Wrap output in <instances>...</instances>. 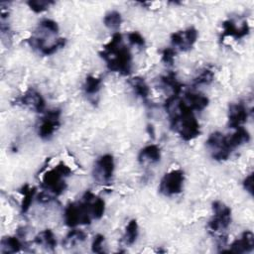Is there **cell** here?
Segmentation results:
<instances>
[{"label":"cell","mask_w":254,"mask_h":254,"mask_svg":"<svg viewBox=\"0 0 254 254\" xmlns=\"http://www.w3.org/2000/svg\"><path fill=\"white\" fill-rule=\"evenodd\" d=\"M99 55L111 71L119 72L122 75H128L131 72L132 56L129 49L122 45V35L119 32L113 34Z\"/></svg>","instance_id":"cell-1"},{"label":"cell","mask_w":254,"mask_h":254,"mask_svg":"<svg viewBox=\"0 0 254 254\" xmlns=\"http://www.w3.org/2000/svg\"><path fill=\"white\" fill-rule=\"evenodd\" d=\"M71 170L65 164L61 162L57 167L45 173L43 176L42 188L49 190L56 196L60 195L66 189V184L64 178L69 176Z\"/></svg>","instance_id":"cell-2"},{"label":"cell","mask_w":254,"mask_h":254,"mask_svg":"<svg viewBox=\"0 0 254 254\" xmlns=\"http://www.w3.org/2000/svg\"><path fill=\"white\" fill-rule=\"evenodd\" d=\"M206 147L211 152V156L216 161H225L232 152L227 136L220 132H213L206 140Z\"/></svg>","instance_id":"cell-3"},{"label":"cell","mask_w":254,"mask_h":254,"mask_svg":"<svg viewBox=\"0 0 254 254\" xmlns=\"http://www.w3.org/2000/svg\"><path fill=\"white\" fill-rule=\"evenodd\" d=\"M184 181L185 176L182 170H172L162 178L159 186V191L166 196L178 194L183 190Z\"/></svg>","instance_id":"cell-4"},{"label":"cell","mask_w":254,"mask_h":254,"mask_svg":"<svg viewBox=\"0 0 254 254\" xmlns=\"http://www.w3.org/2000/svg\"><path fill=\"white\" fill-rule=\"evenodd\" d=\"M213 217L208 222V228L212 232L226 229L231 222V209L223 202L215 200L212 202Z\"/></svg>","instance_id":"cell-5"},{"label":"cell","mask_w":254,"mask_h":254,"mask_svg":"<svg viewBox=\"0 0 254 254\" xmlns=\"http://www.w3.org/2000/svg\"><path fill=\"white\" fill-rule=\"evenodd\" d=\"M114 172V160L112 155L105 154L99 157L93 167V179L98 184H109Z\"/></svg>","instance_id":"cell-6"},{"label":"cell","mask_w":254,"mask_h":254,"mask_svg":"<svg viewBox=\"0 0 254 254\" xmlns=\"http://www.w3.org/2000/svg\"><path fill=\"white\" fill-rule=\"evenodd\" d=\"M197 39V31L193 27H190L185 31L173 33L171 36V43L174 48L181 51H188L191 49Z\"/></svg>","instance_id":"cell-7"},{"label":"cell","mask_w":254,"mask_h":254,"mask_svg":"<svg viewBox=\"0 0 254 254\" xmlns=\"http://www.w3.org/2000/svg\"><path fill=\"white\" fill-rule=\"evenodd\" d=\"M60 109L50 110L45 114L39 127V136L42 139H49L52 137L54 132L60 126Z\"/></svg>","instance_id":"cell-8"},{"label":"cell","mask_w":254,"mask_h":254,"mask_svg":"<svg viewBox=\"0 0 254 254\" xmlns=\"http://www.w3.org/2000/svg\"><path fill=\"white\" fill-rule=\"evenodd\" d=\"M17 102H19V104L27 106L39 113L44 112L45 107H46L45 99L43 98L41 93L33 88L28 89L21 97H19L17 99Z\"/></svg>","instance_id":"cell-9"},{"label":"cell","mask_w":254,"mask_h":254,"mask_svg":"<svg viewBox=\"0 0 254 254\" xmlns=\"http://www.w3.org/2000/svg\"><path fill=\"white\" fill-rule=\"evenodd\" d=\"M248 118V111L244 103H231L228 109V126L230 128H238L246 122Z\"/></svg>","instance_id":"cell-10"},{"label":"cell","mask_w":254,"mask_h":254,"mask_svg":"<svg viewBox=\"0 0 254 254\" xmlns=\"http://www.w3.org/2000/svg\"><path fill=\"white\" fill-rule=\"evenodd\" d=\"M254 248V235L251 231H244L241 236L235 239L228 250H224L223 252H231V253H246L251 252Z\"/></svg>","instance_id":"cell-11"},{"label":"cell","mask_w":254,"mask_h":254,"mask_svg":"<svg viewBox=\"0 0 254 254\" xmlns=\"http://www.w3.org/2000/svg\"><path fill=\"white\" fill-rule=\"evenodd\" d=\"M223 27V35L222 38L224 37H234L235 39H240L246 36L249 33V26L246 22H244L239 28L236 26L235 22L232 20H227L222 23Z\"/></svg>","instance_id":"cell-12"},{"label":"cell","mask_w":254,"mask_h":254,"mask_svg":"<svg viewBox=\"0 0 254 254\" xmlns=\"http://www.w3.org/2000/svg\"><path fill=\"white\" fill-rule=\"evenodd\" d=\"M183 99L192 111H200L208 105V98L201 93L186 92Z\"/></svg>","instance_id":"cell-13"},{"label":"cell","mask_w":254,"mask_h":254,"mask_svg":"<svg viewBox=\"0 0 254 254\" xmlns=\"http://www.w3.org/2000/svg\"><path fill=\"white\" fill-rule=\"evenodd\" d=\"M160 159H161V151L157 145H148L144 147L138 155V161L141 164H144L146 162L158 163Z\"/></svg>","instance_id":"cell-14"},{"label":"cell","mask_w":254,"mask_h":254,"mask_svg":"<svg viewBox=\"0 0 254 254\" xmlns=\"http://www.w3.org/2000/svg\"><path fill=\"white\" fill-rule=\"evenodd\" d=\"M64 222L69 227L81 224V214L77 202H70L64 209Z\"/></svg>","instance_id":"cell-15"},{"label":"cell","mask_w":254,"mask_h":254,"mask_svg":"<svg viewBox=\"0 0 254 254\" xmlns=\"http://www.w3.org/2000/svg\"><path fill=\"white\" fill-rule=\"evenodd\" d=\"M227 138L232 150H234L240 145L247 143L250 140V135L246 129L243 127H238L236 128V131L233 134L227 136Z\"/></svg>","instance_id":"cell-16"},{"label":"cell","mask_w":254,"mask_h":254,"mask_svg":"<svg viewBox=\"0 0 254 254\" xmlns=\"http://www.w3.org/2000/svg\"><path fill=\"white\" fill-rule=\"evenodd\" d=\"M129 83L138 96H140L144 100H146L148 98L150 89H149V86L147 85V83L145 82L144 78H142L140 76H136V77L131 78L129 80Z\"/></svg>","instance_id":"cell-17"},{"label":"cell","mask_w":254,"mask_h":254,"mask_svg":"<svg viewBox=\"0 0 254 254\" xmlns=\"http://www.w3.org/2000/svg\"><path fill=\"white\" fill-rule=\"evenodd\" d=\"M35 243L39 245H44L47 248L54 249L57 246V239L51 229H46L42 232H40L35 237Z\"/></svg>","instance_id":"cell-18"},{"label":"cell","mask_w":254,"mask_h":254,"mask_svg":"<svg viewBox=\"0 0 254 254\" xmlns=\"http://www.w3.org/2000/svg\"><path fill=\"white\" fill-rule=\"evenodd\" d=\"M22 243L17 237L6 236L1 240V253H14L21 250Z\"/></svg>","instance_id":"cell-19"},{"label":"cell","mask_w":254,"mask_h":254,"mask_svg":"<svg viewBox=\"0 0 254 254\" xmlns=\"http://www.w3.org/2000/svg\"><path fill=\"white\" fill-rule=\"evenodd\" d=\"M138 236V224L135 219H131L125 229V233L122 237V242L125 245H132Z\"/></svg>","instance_id":"cell-20"},{"label":"cell","mask_w":254,"mask_h":254,"mask_svg":"<svg viewBox=\"0 0 254 254\" xmlns=\"http://www.w3.org/2000/svg\"><path fill=\"white\" fill-rule=\"evenodd\" d=\"M86 238V233L79 229H73L67 233L64 240L63 241V245L65 247H72L73 245L84 241Z\"/></svg>","instance_id":"cell-21"},{"label":"cell","mask_w":254,"mask_h":254,"mask_svg":"<svg viewBox=\"0 0 254 254\" xmlns=\"http://www.w3.org/2000/svg\"><path fill=\"white\" fill-rule=\"evenodd\" d=\"M121 22H122L121 14L117 11H110L103 18L104 25L110 30L117 31L121 25Z\"/></svg>","instance_id":"cell-22"},{"label":"cell","mask_w":254,"mask_h":254,"mask_svg":"<svg viewBox=\"0 0 254 254\" xmlns=\"http://www.w3.org/2000/svg\"><path fill=\"white\" fill-rule=\"evenodd\" d=\"M102 79L100 77H96L93 75H87L85 82H84V91L86 94L93 95L99 91L101 88Z\"/></svg>","instance_id":"cell-23"},{"label":"cell","mask_w":254,"mask_h":254,"mask_svg":"<svg viewBox=\"0 0 254 254\" xmlns=\"http://www.w3.org/2000/svg\"><path fill=\"white\" fill-rule=\"evenodd\" d=\"M91 213H92V217L95 219H99L102 217L104 210H105V203L104 200L96 195L93 196V198L91 199Z\"/></svg>","instance_id":"cell-24"},{"label":"cell","mask_w":254,"mask_h":254,"mask_svg":"<svg viewBox=\"0 0 254 254\" xmlns=\"http://www.w3.org/2000/svg\"><path fill=\"white\" fill-rule=\"evenodd\" d=\"M21 192L24 195V198H23V201H22V204H21V208H22L23 212H26L29 209L30 205H31V202H32L33 197H34V194L36 192V189L35 188L31 189L29 187V185H25L22 188Z\"/></svg>","instance_id":"cell-25"},{"label":"cell","mask_w":254,"mask_h":254,"mask_svg":"<svg viewBox=\"0 0 254 254\" xmlns=\"http://www.w3.org/2000/svg\"><path fill=\"white\" fill-rule=\"evenodd\" d=\"M213 71H211L210 69H203L202 71H200L196 77L193 78V84L194 85H199V84H208L213 80Z\"/></svg>","instance_id":"cell-26"},{"label":"cell","mask_w":254,"mask_h":254,"mask_svg":"<svg viewBox=\"0 0 254 254\" xmlns=\"http://www.w3.org/2000/svg\"><path fill=\"white\" fill-rule=\"evenodd\" d=\"M54 1H46V0H31L28 1V5L31 8L32 11L35 13H41L45 11L47 8L50 7V5H53Z\"/></svg>","instance_id":"cell-27"},{"label":"cell","mask_w":254,"mask_h":254,"mask_svg":"<svg viewBox=\"0 0 254 254\" xmlns=\"http://www.w3.org/2000/svg\"><path fill=\"white\" fill-rule=\"evenodd\" d=\"M39 29L47 32V33H50V34H57L59 32V26L58 24L51 20V19H43L40 21L39 23Z\"/></svg>","instance_id":"cell-28"},{"label":"cell","mask_w":254,"mask_h":254,"mask_svg":"<svg viewBox=\"0 0 254 254\" xmlns=\"http://www.w3.org/2000/svg\"><path fill=\"white\" fill-rule=\"evenodd\" d=\"M127 38H128V41L130 44L132 45H135L137 47H144L145 46V40L144 38L142 37V35L138 32H131L127 35Z\"/></svg>","instance_id":"cell-29"},{"label":"cell","mask_w":254,"mask_h":254,"mask_svg":"<svg viewBox=\"0 0 254 254\" xmlns=\"http://www.w3.org/2000/svg\"><path fill=\"white\" fill-rule=\"evenodd\" d=\"M104 241V236L102 234H96L93 238L91 249L95 253H102V243Z\"/></svg>","instance_id":"cell-30"},{"label":"cell","mask_w":254,"mask_h":254,"mask_svg":"<svg viewBox=\"0 0 254 254\" xmlns=\"http://www.w3.org/2000/svg\"><path fill=\"white\" fill-rule=\"evenodd\" d=\"M176 55V51L174 49H166L163 51V55H162V61L167 64L172 65L174 63V57Z\"/></svg>","instance_id":"cell-31"},{"label":"cell","mask_w":254,"mask_h":254,"mask_svg":"<svg viewBox=\"0 0 254 254\" xmlns=\"http://www.w3.org/2000/svg\"><path fill=\"white\" fill-rule=\"evenodd\" d=\"M243 187L244 189L253 195V173L249 174L243 181Z\"/></svg>","instance_id":"cell-32"}]
</instances>
